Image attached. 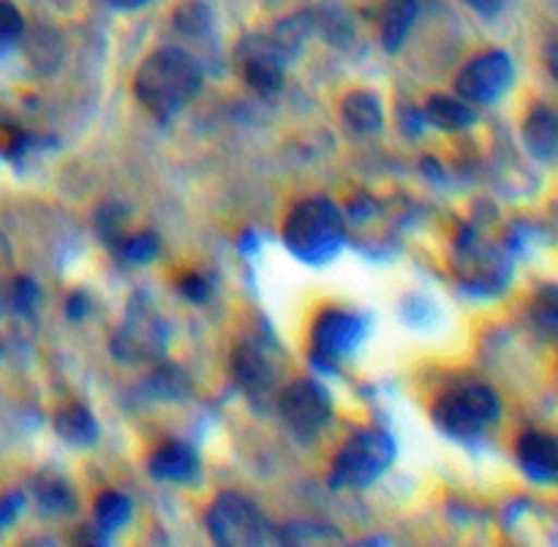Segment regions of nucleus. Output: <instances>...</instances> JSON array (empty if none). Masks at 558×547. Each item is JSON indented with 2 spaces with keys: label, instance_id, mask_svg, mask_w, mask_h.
Masks as SVG:
<instances>
[{
  "label": "nucleus",
  "instance_id": "1",
  "mask_svg": "<svg viewBox=\"0 0 558 547\" xmlns=\"http://www.w3.org/2000/svg\"><path fill=\"white\" fill-rule=\"evenodd\" d=\"M202 87V65L194 54L178 47H163L147 54L134 76V93L142 107L156 118H172L189 107Z\"/></svg>",
  "mask_w": 558,
  "mask_h": 547
},
{
  "label": "nucleus",
  "instance_id": "2",
  "mask_svg": "<svg viewBox=\"0 0 558 547\" xmlns=\"http://www.w3.org/2000/svg\"><path fill=\"white\" fill-rule=\"evenodd\" d=\"M347 240V223L336 202L327 196L305 199L289 212L283 223V245L303 265L322 267L336 259Z\"/></svg>",
  "mask_w": 558,
  "mask_h": 547
},
{
  "label": "nucleus",
  "instance_id": "3",
  "mask_svg": "<svg viewBox=\"0 0 558 547\" xmlns=\"http://www.w3.org/2000/svg\"><path fill=\"white\" fill-rule=\"evenodd\" d=\"M398 447L387 430L365 428L357 430L347 445L338 450L332 461L330 485L332 488H371L387 469L396 463Z\"/></svg>",
  "mask_w": 558,
  "mask_h": 547
},
{
  "label": "nucleus",
  "instance_id": "4",
  "mask_svg": "<svg viewBox=\"0 0 558 547\" xmlns=\"http://www.w3.org/2000/svg\"><path fill=\"white\" fill-rule=\"evenodd\" d=\"M501 414V401L488 385H461L445 392L434 406V423L450 439H477Z\"/></svg>",
  "mask_w": 558,
  "mask_h": 547
},
{
  "label": "nucleus",
  "instance_id": "5",
  "mask_svg": "<svg viewBox=\"0 0 558 547\" xmlns=\"http://www.w3.org/2000/svg\"><path fill=\"white\" fill-rule=\"evenodd\" d=\"M169 327L145 297L131 300L123 321L112 338L114 357L123 363H150L167 352Z\"/></svg>",
  "mask_w": 558,
  "mask_h": 547
},
{
  "label": "nucleus",
  "instance_id": "6",
  "mask_svg": "<svg viewBox=\"0 0 558 547\" xmlns=\"http://www.w3.org/2000/svg\"><path fill=\"white\" fill-rule=\"evenodd\" d=\"M207 532L221 547H251L270 543V523L256 505L240 494H221L207 510Z\"/></svg>",
  "mask_w": 558,
  "mask_h": 547
},
{
  "label": "nucleus",
  "instance_id": "7",
  "mask_svg": "<svg viewBox=\"0 0 558 547\" xmlns=\"http://www.w3.org/2000/svg\"><path fill=\"white\" fill-rule=\"evenodd\" d=\"M278 414L294 439L314 441L332 420V398L316 379H298L278 396Z\"/></svg>",
  "mask_w": 558,
  "mask_h": 547
},
{
  "label": "nucleus",
  "instance_id": "8",
  "mask_svg": "<svg viewBox=\"0 0 558 547\" xmlns=\"http://www.w3.org/2000/svg\"><path fill=\"white\" fill-rule=\"evenodd\" d=\"M234 71L259 96H276L287 80V49L276 36L251 33L234 47Z\"/></svg>",
  "mask_w": 558,
  "mask_h": 547
},
{
  "label": "nucleus",
  "instance_id": "9",
  "mask_svg": "<svg viewBox=\"0 0 558 547\" xmlns=\"http://www.w3.org/2000/svg\"><path fill=\"white\" fill-rule=\"evenodd\" d=\"M456 272L469 292L494 294L510 283L512 265L505 251L480 240L474 232H466L458 240Z\"/></svg>",
  "mask_w": 558,
  "mask_h": 547
},
{
  "label": "nucleus",
  "instance_id": "10",
  "mask_svg": "<svg viewBox=\"0 0 558 547\" xmlns=\"http://www.w3.org/2000/svg\"><path fill=\"white\" fill-rule=\"evenodd\" d=\"M365 330H368L365 316L341 308L322 311L311 327V354H314L316 368H336L338 360L349 357L363 343Z\"/></svg>",
  "mask_w": 558,
  "mask_h": 547
},
{
  "label": "nucleus",
  "instance_id": "11",
  "mask_svg": "<svg viewBox=\"0 0 558 547\" xmlns=\"http://www.w3.org/2000/svg\"><path fill=\"white\" fill-rule=\"evenodd\" d=\"M512 76H515V69H512L510 54L501 49H488L463 65L456 93L466 104H496L510 90Z\"/></svg>",
  "mask_w": 558,
  "mask_h": 547
},
{
  "label": "nucleus",
  "instance_id": "12",
  "mask_svg": "<svg viewBox=\"0 0 558 547\" xmlns=\"http://www.w3.org/2000/svg\"><path fill=\"white\" fill-rule=\"evenodd\" d=\"M518 466L523 469L532 483L554 485L558 477V450L556 439L543 430H526L515 445Z\"/></svg>",
  "mask_w": 558,
  "mask_h": 547
},
{
  "label": "nucleus",
  "instance_id": "13",
  "mask_svg": "<svg viewBox=\"0 0 558 547\" xmlns=\"http://www.w3.org/2000/svg\"><path fill=\"white\" fill-rule=\"evenodd\" d=\"M232 374L234 381L245 390V396L251 398L270 396L278 379V370L272 368L267 352L262 347H256V343H243V347L234 349Z\"/></svg>",
  "mask_w": 558,
  "mask_h": 547
},
{
  "label": "nucleus",
  "instance_id": "14",
  "mask_svg": "<svg viewBox=\"0 0 558 547\" xmlns=\"http://www.w3.org/2000/svg\"><path fill=\"white\" fill-rule=\"evenodd\" d=\"M150 474L161 483H194L199 477V458L185 441H167L153 452Z\"/></svg>",
  "mask_w": 558,
  "mask_h": 547
},
{
  "label": "nucleus",
  "instance_id": "15",
  "mask_svg": "<svg viewBox=\"0 0 558 547\" xmlns=\"http://www.w3.org/2000/svg\"><path fill=\"white\" fill-rule=\"evenodd\" d=\"M523 145L537 161L554 163L558 153V123L556 112L548 104H537L523 123Z\"/></svg>",
  "mask_w": 558,
  "mask_h": 547
},
{
  "label": "nucleus",
  "instance_id": "16",
  "mask_svg": "<svg viewBox=\"0 0 558 547\" xmlns=\"http://www.w3.org/2000/svg\"><path fill=\"white\" fill-rule=\"evenodd\" d=\"M420 14V0H385L379 20V36L387 52H398Z\"/></svg>",
  "mask_w": 558,
  "mask_h": 547
},
{
  "label": "nucleus",
  "instance_id": "17",
  "mask_svg": "<svg viewBox=\"0 0 558 547\" xmlns=\"http://www.w3.org/2000/svg\"><path fill=\"white\" fill-rule=\"evenodd\" d=\"M33 496H36L38 512L44 518H69L76 512L74 490L58 474H38L36 483H33Z\"/></svg>",
  "mask_w": 558,
  "mask_h": 547
},
{
  "label": "nucleus",
  "instance_id": "18",
  "mask_svg": "<svg viewBox=\"0 0 558 547\" xmlns=\"http://www.w3.org/2000/svg\"><path fill=\"white\" fill-rule=\"evenodd\" d=\"M54 434L71 447H93L98 441V423L90 409L82 403H69L54 414Z\"/></svg>",
  "mask_w": 558,
  "mask_h": 547
},
{
  "label": "nucleus",
  "instance_id": "19",
  "mask_svg": "<svg viewBox=\"0 0 558 547\" xmlns=\"http://www.w3.org/2000/svg\"><path fill=\"white\" fill-rule=\"evenodd\" d=\"M341 112L357 134H376L385 125V109L374 90H352L343 98Z\"/></svg>",
  "mask_w": 558,
  "mask_h": 547
},
{
  "label": "nucleus",
  "instance_id": "20",
  "mask_svg": "<svg viewBox=\"0 0 558 547\" xmlns=\"http://www.w3.org/2000/svg\"><path fill=\"white\" fill-rule=\"evenodd\" d=\"M423 120L441 131H461L474 123V109L463 98L430 96L423 107Z\"/></svg>",
  "mask_w": 558,
  "mask_h": 547
},
{
  "label": "nucleus",
  "instance_id": "21",
  "mask_svg": "<svg viewBox=\"0 0 558 547\" xmlns=\"http://www.w3.org/2000/svg\"><path fill=\"white\" fill-rule=\"evenodd\" d=\"M131 521V501L129 496L118 494V490H104L96 499V528L109 537L118 528H123Z\"/></svg>",
  "mask_w": 558,
  "mask_h": 547
},
{
  "label": "nucleus",
  "instance_id": "22",
  "mask_svg": "<svg viewBox=\"0 0 558 547\" xmlns=\"http://www.w3.org/2000/svg\"><path fill=\"white\" fill-rule=\"evenodd\" d=\"M147 390L158 398V401H183L191 392L189 374L178 365H158L147 379Z\"/></svg>",
  "mask_w": 558,
  "mask_h": 547
},
{
  "label": "nucleus",
  "instance_id": "23",
  "mask_svg": "<svg viewBox=\"0 0 558 547\" xmlns=\"http://www.w3.org/2000/svg\"><path fill=\"white\" fill-rule=\"evenodd\" d=\"M112 251L120 259L131 262V265H147V262L156 259L158 251H161V238H158L153 229H142V232L123 234V238L114 243Z\"/></svg>",
  "mask_w": 558,
  "mask_h": 547
},
{
  "label": "nucleus",
  "instance_id": "24",
  "mask_svg": "<svg viewBox=\"0 0 558 547\" xmlns=\"http://www.w3.org/2000/svg\"><path fill=\"white\" fill-rule=\"evenodd\" d=\"M174 27H178L183 36H202V33L210 31V11L199 0H185L174 11Z\"/></svg>",
  "mask_w": 558,
  "mask_h": 547
},
{
  "label": "nucleus",
  "instance_id": "25",
  "mask_svg": "<svg viewBox=\"0 0 558 547\" xmlns=\"http://www.w3.org/2000/svg\"><path fill=\"white\" fill-rule=\"evenodd\" d=\"M38 300V287L31 278H14L9 289V305L16 314H31Z\"/></svg>",
  "mask_w": 558,
  "mask_h": 547
},
{
  "label": "nucleus",
  "instance_id": "26",
  "mask_svg": "<svg viewBox=\"0 0 558 547\" xmlns=\"http://www.w3.org/2000/svg\"><path fill=\"white\" fill-rule=\"evenodd\" d=\"M25 31L20 9L11 0H0V44H14Z\"/></svg>",
  "mask_w": 558,
  "mask_h": 547
},
{
  "label": "nucleus",
  "instance_id": "27",
  "mask_svg": "<svg viewBox=\"0 0 558 547\" xmlns=\"http://www.w3.org/2000/svg\"><path fill=\"white\" fill-rule=\"evenodd\" d=\"M180 294H183L185 300H191V303H205V300L210 297V283H207V278L199 276V272H185V276L180 278Z\"/></svg>",
  "mask_w": 558,
  "mask_h": 547
},
{
  "label": "nucleus",
  "instance_id": "28",
  "mask_svg": "<svg viewBox=\"0 0 558 547\" xmlns=\"http://www.w3.org/2000/svg\"><path fill=\"white\" fill-rule=\"evenodd\" d=\"M537 325H543L548 330V336H554L556 330V294L548 287V292L537 300Z\"/></svg>",
  "mask_w": 558,
  "mask_h": 547
},
{
  "label": "nucleus",
  "instance_id": "29",
  "mask_svg": "<svg viewBox=\"0 0 558 547\" xmlns=\"http://www.w3.org/2000/svg\"><path fill=\"white\" fill-rule=\"evenodd\" d=\"M22 507H25V496H22L20 490H14V494H5L3 499H0V528L9 526V523L20 515Z\"/></svg>",
  "mask_w": 558,
  "mask_h": 547
},
{
  "label": "nucleus",
  "instance_id": "30",
  "mask_svg": "<svg viewBox=\"0 0 558 547\" xmlns=\"http://www.w3.org/2000/svg\"><path fill=\"white\" fill-rule=\"evenodd\" d=\"M65 311H69V319H85L87 314V294L85 292H74L65 303Z\"/></svg>",
  "mask_w": 558,
  "mask_h": 547
},
{
  "label": "nucleus",
  "instance_id": "31",
  "mask_svg": "<svg viewBox=\"0 0 558 547\" xmlns=\"http://www.w3.org/2000/svg\"><path fill=\"white\" fill-rule=\"evenodd\" d=\"M466 5H472L483 16H496L501 11V5H505V0H466Z\"/></svg>",
  "mask_w": 558,
  "mask_h": 547
},
{
  "label": "nucleus",
  "instance_id": "32",
  "mask_svg": "<svg viewBox=\"0 0 558 547\" xmlns=\"http://www.w3.org/2000/svg\"><path fill=\"white\" fill-rule=\"evenodd\" d=\"M9 267H11V251H9V243H5V238L0 234V276H3Z\"/></svg>",
  "mask_w": 558,
  "mask_h": 547
},
{
  "label": "nucleus",
  "instance_id": "33",
  "mask_svg": "<svg viewBox=\"0 0 558 547\" xmlns=\"http://www.w3.org/2000/svg\"><path fill=\"white\" fill-rule=\"evenodd\" d=\"M112 5H118V9H140V5L150 3V0H109Z\"/></svg>",
  "mask_w": 558,
  "mask_h": 547
}]
</instances>
